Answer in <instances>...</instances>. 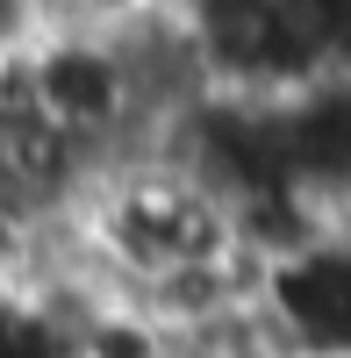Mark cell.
Masks as SVG:
<instances>
[]
</instances>
